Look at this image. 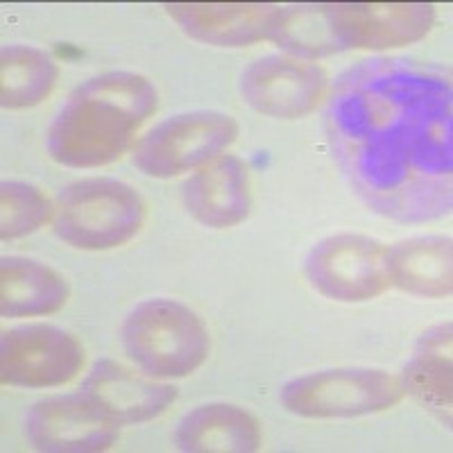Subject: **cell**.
<instances>
[{"instance_id": "5bb4252c", "label": "cell", "mask_w": 453, "mask_h": 453, "mask_svg": "<svg viewBox=\"0 0 453 453\" xmlns=\"http://www.w3.org/2000/svg\"><path fill=\"white\" fill-rule=\"evenodd\" d=\"M82 392L113 422L141 424L159 418L177 399V390L152 376H141L116 361H98L82 383Z\"/></svg>"}, {"instance_id": "6da1fadb", "label": "cell", "mask_w": 453, "mask_h": 453, "mask_svg": "<svg viewBox=\"0 0 453 453\" xmlns=\"http://www.w3.org/2000/svg\"><path fill=\"white\" fill-rule=\"evenodd\" d=\"M331 139L376 211L431 218L451 202V88L426 68L376 59L340 80Z\"/></svg>"}, {"instance_id": "ac0fdd59", "label": "cell", "mask_w": 453, "mask_h": 453, "mask_svg": "<svg viewBox=\"0 0 453 453\" xmlns=\"http://www.w3.org/2000/svg\"><path fill=\"white\" fill-rule=\"evenodd\" d=\"M403 390L451 424V322L422 334L403 370Z\"/></svg>"}, {"instance_id": "ffe728a7", "label": "cell", "mask_w": 453, "mask_h": 453, "mask_svg": "<svg viewBox=\"0 0 453 453\" xmlns=\"http://www.w3.org/2000/svg\"><path fill=\"white\" fill-rule=\"evenodd\" d=\"M270 39L293 57H322L340 50L326 5L281 7Z\"/></svg>"}, {"instance_id": "5b68a950", "label": "cell", "mask_w": 453, "mask_h": 453, "mask_svg": "<svg viewBox=\"0 0 453 453\" xmlns=\"http://www.w3.org/2000/svg\"><path fill=\"white\" fill-rule=\"evenodd\" d=\"M403 392L402 379L390 372L349 367L297 376L281 388V403L297 418H365L396 406Z\"/></svg>"}, {"instance_id": "9a60e30c", "label": "cell", "mask_w": 453, "mask_h": 453, "mask_svg": "<svg viewBox=\"0 0 453 453\" xmlns=\"http://www.w3.org/2000/svg\"><path fill=\"white\" fill-rule=\"evenodd\" d=\"M175 444L186 453H252L261 447V424L234 403H204L180 419Z\"/></svg>"}, {"instance_id": "52a82bcc", "label": "cell", "mask_w": 453, "mask_h": 453, "mask_svg": "<svg viewBox=\"0 0 453 453\" xmlns=\"http://www.w3.org/2000/svg\"><path fill=\"white\" fill-rule=\"evenodd\" d=\"M311 286L335 302H367L386 293L388 248L361 234H338L325 238L306 258Z\"/></svg>"}, {"instance_id": "7c38bea8", "label": "cell", "mask_w": 453, "mask_h": 453, "mask_svg": "<svg viewBox=\"0 0 453 453\" xmlns=\"http://www.w3.org/2000/svg\"><path fill=\"white\" fill-rule=\"evenodd\" d=\"M164 10L197 42L238 48L270 39L281 7L268 3H165Z\"/></svg>"}, {"instance_id": "277c9868", "label": "cell", "mask_w": 453, "mask_h": 453, "mask_svg": "<svg viewBox=\"0 0 453 453\" xmlns=\"http://www.w3.org/2000/svg\"><path fill=\"white\" fill-rule=\"evenodd\" d=\"M145 202L129 184L109 177L80 180L55 200L52 229L66 245L104 252L125 245L139 234Z\"/></svg>"}, {"instance_id": "2e32d148", "label": "cell", "mask_w": 453, "mask_h": 453, "mask_svg": "<svg viewBox=\"0 0 453 453\" xmlns=\"http://www.w3.org/2000/svg\"><path fill=\"white\" fill-rule=\"evenodd\" d=\"M68 281L50 265L26 257L0 263V313L5 318H36L62 309Z\"/></svg>"}, {"instance_id": "30bf717a", "label": "cell", "mask_w": 453, "mask_h": 453, "mask_svg": "<svg viewBox=\"0 0 453 453\" xmlns=\"http://www.w3.org/2000/svg\"><path fill=\"white\" fill-rule=\"evenodd\" d=\"M26 435L48 453H98L119 438V424L84 395L46 396L27 411Z\"/></svg>"}, {"instance_id": "8fae6325", "label": "cell", "mask_w": 453, "mask_h": 453, "mask_svg": "<svg viewBox=\"0 0 453 453\" xmlns=\"http://www.w3.org/2000/svg\"><path fill=\"white\" fill-rule=\"evenodd\" d=\"M326 7L340 50L408 46L424 39L435 23V7L428 3H338Z\"/></svg>"}, {"instance_id": "4fadbf2b", "label": "cell", "mask_w": 453, "mask_h": 453, "mask_svg": "<svg viewBox=\"0 0 453 453\" xmlns=\"http://www.w3.org/2000/svg\"><path fill=\"white\" fill-rule=\"evenodd\" d=\"M184 206L193 220L211 229L241 225L252 211L250 170L238 157L220 155L184 184Z\"/></svg>"}, {"instance_id": "e0dca14e", "label": "cell", "mask_w": 453, "mask_h": 453, "mask_svg": "<svg viewBox=\"0 0 453 453\" xmlns=\"http://www.w3.org/2000/svg\"><path fill=\"white\" fill-rule=\"evenodd\" d=\"M388 277L396 288L428 299L449 297L453 290L451 241L418 236L388 250Z\"/></svg>"}, {"instance_id": "3957f363", "label": "cell", "mask_w": 453, "mask_h": 453, "mask_svg": "<svg viewBox=\"0 0 453 453\" xmlns=\"http://www.w3.org/2000/svg\"><path fill=\"white\" fill-rule=\"evenodd\" d=\"M125 354L152 379H184L206 361L211 340L200 315L177 299H145L120 329Z\"/></svg>"}, {"instance_id": "9c48e42d", "label": "cell", "mask_w": 453, "mask_h": 453, "mask_svg": "<svg viewBox=\"0 0 453 453\" xmlns=\"http://www.w3.org/2000/svg\"><path fill=\"white\" fill-rule=\"evenodd\" d=\"M329 91L322 66L288 55H268L250 64L241 75L245 103L273 119H302L319 107Z\"/></svg>"}, {"instance_id": "d6986e66", "label": "cell", "mask_w": 453, "mask_h": 453, "mask_svg": "<svg viewBox=\"0 0 453 453\" xmlns=\"http://www.w3.org/2000/svg\"><path fill=\"white\" fill-rule=\"evenodd\" d=\"M57 80L59 66L42 48L7 43L0 52V103L5 109H27L43 103Z\"/></svg>"}, {"instance_id": "8992f818", "label": "cell", "mask_w": 453, "mask_h": 453, "mask_svg": "<svg viewBox=\"0 0 453 453\" xmlns=\"http://www.w3.org/2000/svg\"><path fill=\"white\" fill-rule=\"evenodd\" d=\"M238 125L229 113L186 111L161 120L136 143L134 165L150 177L168 180L225 155Z\"/></svg>"}, {"instance_id": "ba28073f", "label": "cell", "mask_w": 453, "mask_h": 453, "mask_svg": "<svg viewBox=\"0 0 453 453\" xmlns=\"http://www.w3.org/2000/svg\"><path fill=\"white\" fill-rule=\"evenodd\" d=\"M84 365V347L52 325H26L3 334L0 379L5 386L42 390L73 381Z\"/></svg>"}, {"instance_id": "44dd1931", "label": "cell", "mask_w": 453, "mask_h": 453, "mask_svg": "<svg viewBox=\"0 0 453 453\" xmlns=\"http://www.w3.org/2000/svg\"><path fill=\"white\" fill-rule=\"evenodd\" d=\"M55 216V204L46 193L26 181H5L0 191V236L23 238L42 229Z\"/></svg>"}, {"instance_id": "7a4b0ae2", "label": "cell", "mask_w": 453, "mask_h": 453, "mask_svg": "<svg viewBox=\"0 0 453 453\" xmlns=\"http://www.w3.org/2000/svg\"><path fill=\"white\" fill-rule=\"evenodd\" d=\"M155 84L139 73L109 71L87 80L57 111L48 155L68 168H100L119 159L157 111Z\"/></svg>"}]
</instances>
